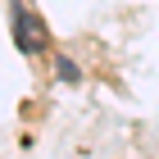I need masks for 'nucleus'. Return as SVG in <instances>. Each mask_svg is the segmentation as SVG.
<instances>
[{"mask_svg": "<svg viewBox=\"0 0 159 159\" xmlns=\"http://www.w3.org/2000/svg\"><path fill=\"white\" fill-rule=\"evenodd\" d=\"M14 41H18V50L23 55H37V50H46V27H41L37 14H14Z\"/></svg>", "mask_w": 159, "mask_h": 159, "instance_id": "obj_1", "label": "nucleus"}]
</instances>
